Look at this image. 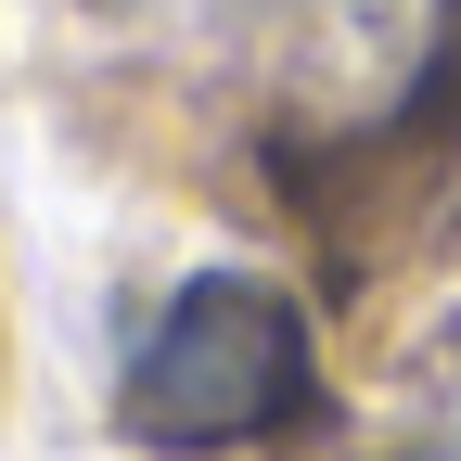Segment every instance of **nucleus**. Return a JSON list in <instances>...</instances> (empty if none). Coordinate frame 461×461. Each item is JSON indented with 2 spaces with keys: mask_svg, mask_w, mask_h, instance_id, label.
I'll return each instance as SVG.
<instances>
[{
  "mask_svg": "<svg viewBox=\"0 0 461 461\" xmlns=\"http://www.w3.org/2000/svg\"><path fill=\"white\" fill-rule=\"evenodd\" d=\"M308 411V308L257 269H205L167 295L154 346L129 359V423L154 448H244Z\"/></svg>",
  "mask_w": 461,
  "mask_h": 461,
  "instance_id": "obj_1",
  "label": "nucleus"
}]
</instances>
